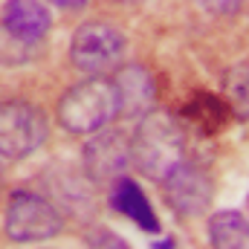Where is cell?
<instances>
[{
	"label": "cell",
	"mask_w": 249,
	"mask_h": 249,
	"mask_svg": "<svg viewBox=\"0 0 249 249\" xmlns=\"http://www.w3.org/2000/svg\"><path fill=\"white\" fill-rule=\"evenodd\" d=\"M50 3H55V6H67V9H75V6H84L87 0H50Z\"/></svg>",
	"instance_id": "14"
},
{
	"label": "cell",
	"mask_w": 249,
	"mask_h": 249,
	"mask_svg": "<svg viewBox=\"0 0 249 249\" xmlns=\"http://www.w3.org/2000/svg\"><path fill=\"white\" fill-rule=\"evenodd\" d=\"M113 87L119 99V113L124 116H145L157 105L154 78L142 64H124L113 78Z\"/></svg>",
	"instance_id": "9"
},
{
	"label": "cell",
	"mask_w": 249,
	"mask_h": 249,
	"mask_svg": "<svg viewBox=\"0 0 249 249\" xmlns=\"http://www.w3.org/2000/svg\"><path fill=\"white\" fill-rule=\"evenodd\" d=\"M124 3H139V0H124Z\"/></svg>",
	"instance_id": "15"
},
{
	"label": "cell",
	"mask_w": 249,
	"mask_h": 249,
	"mask_svg": "<svg viewBox=\"0 0 249 249\" xmlns=\"http://www.w3.org/2000/svg\"><path fill=\"white\" fill-rule=\"evenodd\" d=\"M186 154V136L177 119L165 110H151L139 116V124L130 136V162L139 174L154 183H162Z\"/></svg>",
	"instance_id": "1"
},
{
	"label": "cell",
	"mask_w": 249,
	"mask_h": 249,
	"mask_svg": "<svg viewBox=\"0 0 249 249\" xmlns=\"http://www.w3.org/2000/svg\"><path fill=\"white\" fill-rule=\"evenodd\" d=\"M61 232V214L58 209L32 194V191H15L6 209V235L18 244H35L50 241Z\"/></svg>",
	"instance_id": "5"
},
{
	"label": "cell",
	"mask_w": 249,
	"mask_h": 249,
	"mask_svg": "<svg viewBox=\"0 0 249 249\" xmlns=\"http://www.w3.org/2000/svg\"><path fill=\"white\" fill-rule=\"evenodd\" d=\"M119 116V99L113 81L93 75L72 84L58 102V122L70 133H96Z\"/></svg>",
	"instance_id": "2"
},
{
	"label": "cell",
	"mask_w": 249,
	"mask_h": 249,
	"mask_svg": "<svg viewBox=\"0 0 249 249\" xmlns=\"http://www.w3.org/2000/svg\"><path fill=\"white\" fill-rule=\"evenodd\" d=\"M47 139V119L29 102H0V157L23 160Z\"/></svg>",
	"instance_id": "4"
},
{
	"label": "cell",
	"mask_w": 249,
	"mask_h": 249,
	"mask_svg": "<svg viewBox=\"0 0 249 249\" xmlns=\"http://www.w3.org/2000/svg\"><path fill=\"white\" fill-rule=\"evenodd\" d=\"M124 55V35L110 23H84L70 41V61L87 75H105L116 70Z\"/></svg>",
	"instance_id": "3"
},
{
	"label": "cell",
	"mask_w": 249,
	"mask_h": 249,
	"mask_svg": "<svg viewBox=\"0 0 249 249\" xmlns=\"http://www.w3.org/2000/svg\"><path fill=\"white\" fill-rule=\"evenodd\" d=\"M223 93L232 105V110L238 116L249 119V64H238L226 72V81H223Z\"/></svg>",
	"instance_id": "12"
},
{
	"label": "cell",
	"mask_w": 249,
	"mask_h": 249,
	"mask_svg": "<svg viewBox=\"0 0 249 249\" xmlns=\"http://www.w3.org/2000/svg\"><path fill=\"white\" fill-rule=\"evenodd\" d=\"M162 191H165V200L168 206L180 214V217H203L212 206V180L209 174L200 168V165H191V162H180L165 180H162Z\"/></svg>",
	"instance_id": "7"
},
{
	"label": "cell",
	"mask_w": 249,
	"mask_h": 249,
	"mask_svg": "<svg viewBox=\"0 0 249 249\" xmlns=\"http://www.w3.org/2000/svg\"><path fill=\"white\" fill-rule=\"evenodd\" d=\"M130 162V139L116 127H102L84 145V171L99 186H113Z\"/></svg>",
	"instance_id": "6"
},
{
	"label": "cell",
	"mask_w": 249,
	"mask_h": 249,
	"mask_svg": "<svg viewBox=\"0 0 249 249\" xmlns=\"http://www.w3.org/2000/svg\"><path fill=\"white\" fill-rule=\"evenodd\" d=\"M197 6L209 15H235L241 9V0H197Z\"/></svg>",
	"instance_id": "13"
},
{
	"label": "cell",
	"mask_w": 249,
	"mask_h": 249,
	"mask_svg": "<svg viewBox=\"0 0 249 249\" xmlns=\"http://www.w3.org/2000/svg\"><path fill=\"white\" fill-rule=\"evenodd\" d=\"M209 241L223 249L249 247V220L241 212H232V209L212 214V220H209Z\"/></svg>",
	"instance_id": "11"
},
{
	"label": "cell",
	"mask_w": 249,
	"mask_h": 249,
	"mask_svg": "<svg viewBox=\"0 0 249 249\" xmlns=\"http://www.w3.org/2000/svg\"><path fill=\"white\" fill-rule=\"evenodd\" d=\"M113 206L122 212L124 217H130L139 229H145V232H160V220H157V214H154L148 197L142 194V188L136 186L133 180L122 177V180L113 183Z\"/></svg>",
	"instance_id": "10"
},
{
	"label": "cell",
	"mask_w": 249,
	"mask_h": 249,
	"mask_svg": "<svg viewBox=\"0 0 249 249\" xmlns=\"http://www.w3.org/2000/svg\"><path fill=\"white\" fill-rule=\"evenodd\" d=\"M50 9L44 0H6L3 12H0V26L23 41V44H35L50 32Z\"/></svg>",
	"instance_id": "8"
}]
</instances>
